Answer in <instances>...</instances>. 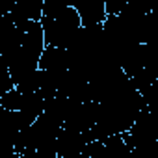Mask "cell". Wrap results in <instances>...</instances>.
<instances>
[{"instance_id": "6da1fadb", "label": "cell", "mask_w": 158, "mask_h": 158, "mask_svg": "<svg viewBox=\"0 0 158 158\" xmlns=\"http://www.w3.org/2000/svg\"><path fill=\"white\" fill-rule=\"evenodd\" d=\"M93 141L89 130L78 132L71 128H61L56 136V156L61 158H78L84 151V145Z\"/></svg>"}, {"instance_id": "7a4b0ae2", "label": "cell", "mask_w": 158, "mask_h": 158, "mask_svg": "<svg viewBox=\"0 0 158 158\" xmlns=\"http://www.w3.org/2000/svg\"><path fill=\"white\" fill-rule=\"evenodd\" d=\"M69 6L78 13V19H80L82 28L102 24L104 19H106L104 0H80V2H71Z\"/></svg>"}, {"instance_id": "3957f363", "label": "cell", "mask_w": 158, "mask_h": 158, "mask_svg": "<svg viewBox=\"0 0 158 158\" xmlns=\"http://www.w3.org/2000/svg\"><path fill=\"white\" fill-rule=\"evenodd\" d=\"M43 15V2L41 0H17L10 19L15 26H21L24 23H39Z\"/></svg>"}, {"instance_id": "277c9868", "label": "cell", "mask_w": 158, "mask_h": 158, "mask_svg": "<svg viewBox=\"0 0 158 158\" xmlns=\"http://www.w3.org/2000/svg\"><path fill=\"white\" fill-rule=\"evenodd\" d=\"M39 71H52V73H63L67 71V50L56 48V47H45L43 54L37 63Z\"/></svg>"}, {"instance_id": "5b68a950", "label": "cell", "mask_w": 158, "mask_h": 158, "mask_svg": "<svg viewBox=\"0 0 158 158\" xmlns=\"http://www.w3.org/2000/svg\"><path fill=\"white\" fill-rule=\"evenodd\" d=\"M23 99H24L23 93H19L17 89H11L6 95L0 97V106L4 110H8V112H19L21 106H23Z\"/></svg>"}, {"instance_id": "8992f818", "label": "cell", "mask_w": 158, "mask_h": 158, "mask_svg": "<svg viewBox=\"0 0 158 158\" xmlns=\"http://www.w3.org/2000/svg\"><path fill=\"white\" fill-rule=\"evenodd\" d=\"M11 89H15V84H13V80H11V76H10V71H8L4 60L0 58V97L6 95V93L11 91Z\"/></svg>"}, {"instance_id": "52a82bcc", "label": "cell", "mask_w": 158, "mask_h": 158, "mask_svg": "<svg viewBox=\"0 0 158 158\" xmlns=\"http://www.w3.org/2000/svg\"><path fill=\"white\" fill-rule=\"evenodd\" d=\"M127 6V0H104V13L106 17H117Z\"/></svg>"}, {"instance_id": "ba28073f", "label": "cell", "mask_w": 158, "mask_h": 158, "mask_svg": "<svg viewBox=\"0 0 158 158\" xmlns=\"http://www.w3.org/2000/svg\"><path fill=\"white\" fill-rule=\"evenodd\" d=\"M52 158H61V156H52Z\"/></svg>"}]
</instances>
